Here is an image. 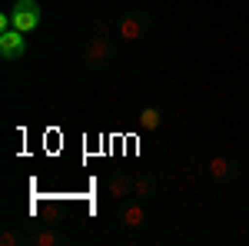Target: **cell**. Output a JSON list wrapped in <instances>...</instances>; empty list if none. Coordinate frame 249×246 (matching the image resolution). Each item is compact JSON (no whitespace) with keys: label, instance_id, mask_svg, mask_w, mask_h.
<instances>
[{"label":"cell","instance_id":"6da1fadb","mask_svg":"<svg viewBox=\"0 0 249 246\" xmlns=\"http://www.w3.org/2000/svg\"><path fill=\"white\" fill-rule=\"evenodd\" d=\"M120 57V47H116V40L103 37V34H96V37L87 40V47H83V67H87V74H100V70H107L110 63H116Z\"/></svg>","mask_w":249,"mask_h":246},{"label":"cell","instance_id":"7a4b0ae2","mask_svg":"<svg viewBox=\"0 0 249 246\" xmlns=\"http://www.w3.org/2000/svg\"><path fill=\"white\" fill-rule=\"evenodd\" d=\"M150 30H153V17H150V10H143V7H133V10H126L123 17L116 20V34L126 40V43L143 40Z\"/></svg>","mask_w":249,"mask_h":246},{"label":"cell","instance_id":"3957f363","mask_svg":"<svg viewBox=\"0 0 249 246\" xmlns=\"http://www.w3.org/2000/svg\"><path fill=\"white\" fill-rule=\"evenodd\" d=\"M40 23H43V10H40L37 0H17L10 7V27L20 34H34Z\"/></svg>","mask_w":249,"mask_h":246},{"label":"cell","instance_id":"277c9868","mask_svg":"<svg viewBox=\"0 0 249 246\" xmlns=\"http://www.w3.org/2000/svg\"><path fill=\"white\" fill-rule=\"evenodd\" d=\"M116 223L123 229H143L146 227V200L140 196H126L116 207Z\"/></svg>","mask_w":249,"mask_h":246},{"label":"cell","instance_id":"5b68a950","mask_svg":"<svg viewBox=\"0 0 249 246\" xmlns=\"http://www.w3.org/2000/svg\"><path fill=\"white\" fill-rule=\"evenodd\" d=\"M206 176H210L213 183L226 187V183H232L239 176V160L236 156H213L210 163H206Z\"/></svg>","mask_w":249,"mask_h":246},{"label":"cell","instance_id":"8992f818","mask_svg":"<svg viewBox=\"0 0 249 246\" xmlns=\"http://www.w3.org/2000/svg\"><path fill=\"white\" fill-rule=\"evenodd\" d=\"M0 57L3 60H20L27 57V34H20V30H3L0 34Z\"/></svg>","mask_w":249,"mask_h":246},{"label":"cell","instance_id":"52a82bcc","mask_svg":"<svg viewBox=\"0 0 249 246\" xmlns=\"http://www.w3.org/2000/svg\"><path fill=\"white\" fill-rule=\"evenodd\" d=\"M27 240L34 246H67L70 243L67 233H60V229H53V227H40V223H30V227H27Z\"/></svg>","mask_w":249,"mask_h":246},{"label":"cell","instance_id":"ba28073f","mask_svg":"<svg viewBox=\"0 0 249 246\" xmlns=\"http://www.w3.org/2000/svg\"><path fill=\"white\" fill-rule=\"evenodd\" d=\"M133 187H136V176H130L126 170H113L110 180H107V189H110V196H113L116 203L126 200V196H133Z\"/></svg>","mask_w":249,"mask_h":246},{"label":"cell","instance_id":"9c48e42d","mask_svg":"<svg viewBox=\"0 0 249 246\" xmlns=\"http://www.w3.org/2000/svg\"><path fill=\"white\" fill-rule=\"evenodd\" d=\"M136 127L143 133H153L163 127V114H160V107H143L140 114H136Z\"/></svg>","mask_w":249,"mask_h":246},{"label":"cell","instance_id":"30bf717a","mask_svg":"<svg viewBox=\"0 0 249 246\" xmlns=\"http://www.w3.org/2000/svg\"><path fill=\"white\" fill-rule=\"evenodd\" d=\"M156 187H160V183H156L153 173H140V176H136V187H133V196H140V200H150V196L156 193Z\"/></svg>","mask_w":249,"mask_h":246},{"label":"cell","instance_id":"8fae6325","mask_svg":"<svg viewBox=\"0 0 249 246\" xmlns=\"http://www.w3.org/2000/svg\"><path fill=\"white\" fill-rule=\"evenodd\" d=\"M23 243V236H20L14 227H3V233H0V246H20Z\"/></svg>","mask_w":249,"mask_h":246},{"label":"cell","instance_id":"7c38bea8","mask_svg":"<svg viewBox=\"0 0 249 246\" xmlns=\"http://www.w3.org/2000/svg\"><path fill=\"white\" fill-rule=\"evenodd\" d=\"M93 30H96V34H103V37H107V30H110V20H96V23H93Z\"/></svg>","mask_w":249,"mask_h":246}]
</instances>
